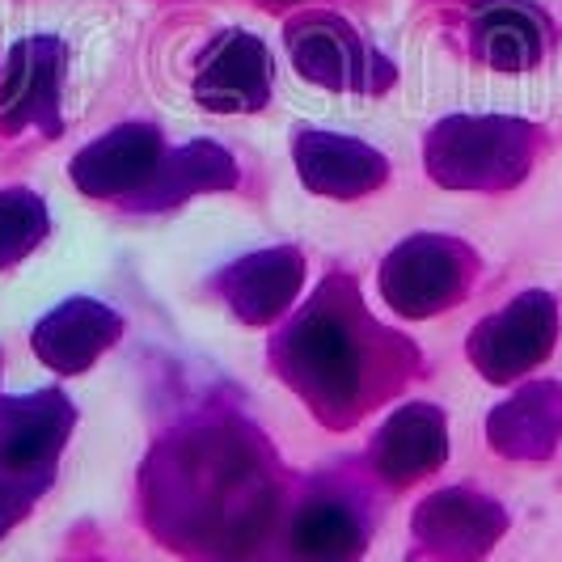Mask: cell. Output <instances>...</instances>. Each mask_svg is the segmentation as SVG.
Listing matches in <instances>:
<instances>
[{"instance_id":"obj_10","label":"cell","mask_w":562,"mask_h":562,"mask_svg":"<svg viewBox=\"0 0 562 562\" xmlns=\"http://www.w3.org/2000/svg\"><path fill=\"white\" fill-rule=\"evenodd\" d=\"M166 157L161 132L153 123H119L106 136H98L93 144H85L72 157V187L85 199H132L148 187V178L157 173Z\"/></svg>"},{"instance_id":"obj_14","label":"cell","mask_w":562,"mask_h":562,"mask_svg":"<svg viewBox=\"0 0 562 562\" xmlns=\"http://www.w3.org/2000/svg\"><path fill=\"white\" fill-rule=\"evenodd\" d=\"M123 338V317L93 296H68L34 326V356L59 376H81Z\"/></svg>"},{"instance_id":"obj_7","label":"cell","mask_w":562,"mask_h":562,"mask_svg":"<svg viewBox=\"0 0 562 562\" xmlns=\"http://www.w3.org/2000/svg\"><path fill=\"white\" fill-rule=\"evenodd\" d=\"M77 427V406L64 390L0 397V474L34 486L56 482L59 452Z\"/></svg>"},{"instance_id":"obj_18","label":"cell","mask_w":562,"mask_h":562,"mask_svg":"<svg viewBox=\"0 0 562 562\" xmlns=\"http://www.w3.org/2000/svg\"><path fill=\"white\" fill-rule=\"evenodd\" d=\"M368 550V525L360 507L335 491H317L296 507L288 525L292 562H360Z\"/></svg>"},{"instance_id":"obj_3","label":"cell","mask_w":562,"mask_h":562,"mask_svg":"<svg viewBox=\"0 0 562 562\" xmlns=\"http://www.w3.org/2000/svg\"><path fill=\"white\" fill-rule=\"evenodd\" d=\"M537 153V127L512 114H449L423 140L427 178L445 191H512Z\"/></svg>"},{"instance_id":"obj_15","label":"cell","mask_w":562,"mask_h":562,"mask_svg":"<svg viewBox=\"0 0 562 562\" xmlns=\"http://www.w3.org/2000/svg\"><path fill=\"white\" fill-rule=\"evenodd\" d=\"M376 479L390 486H415L449 461V419L436 402H406L381 423L372 452Z\"/></svg>"},{"instance_id":"obj_12","label":"cell","mask_w":562,"mask_h":562,"mask_svg":"<svg viewBox=\"0 0 562 562\" xmlns=\"http://www.w3.org/2000/svg\"><path fill=\"white\" fill-rule=\"evenodd\" d=\"M292 161L301 182L313 195L326 199H364L376 187H385L390 161L372 144L338 132H317V127H296L292 132Z\"/></svg>"},{"instance_id":"obj_13","label":"cell","mask_w":562,"mask_h":562,"mask_svg":"<svg viewBox=\"0 0 562 562\" xmlns=\"http://www.w3.org/2000/svg\"><path fill=\"white\" fill-rule=\"evenodd\" d=\"M301 283H305V254L296 246H271L228 262L212 288L246 326H271L292 310Z\"/></svg>"},{"instance_id":"obj_17","label":"cell","mask_w":562,"mask_h":562,"mask_svg":"<svg viewBox=\"0 0 562 562\" xmlns=\"http://www.w3.org/2000/svg\"><path fill=\"white\" fill-rule=\"evenodd\" d=\"M474 52L495 72H529L546 59L550 18L529 0H479L470 13Z\"/></svg>"},{"instance_id":"obj_8","label":"cell","mask_w":562,"mask_h":562,"mask_svg":"<svg viewBox=\"0 0 562 562\" xmlns=\"http://www.w3.org/2000/svg\"><path fill=\"white\" fill-rule=\"evenodd\" d=\"M411 533L431 559L482 562L507 533V507L470 486H449L415 507Z\"/></svg>"},{"instance_id":"obj_16","label":"cell","mask_w":562,"mask_h":562,"mask_svg":"<svg viewBox=\"0 0 562 562\" xmlns=\"http://www.w3.org/2000/svg\"><path fill=\"white\" fill-rule=\"evenodd\" d=\"M486 440L507 461H550L562 440V385L529 381L486 415Z\"/></svg>"},{"instance_id":"obj_20","label":"cell","mask_w":562,"mask_h":562,"mask_svg":"<svg viewBox=\"0 0 562 562\" xmlns=\"http://www.w3.org/2000/svg\"><path fill=\"white\" fill-rule=\"evenodd\" d=\"M47 228H52L47 203L34 191H26V187L0 191V271L18 267L30 250H38Z\"/></svg>"},{"instance_id":"obj_22","label":"cell","mask_w":562,"mask_h":562,"mask_svg":"<svg viewBox=\"0 0 562 562\" xmlns=\"http://www.w3.org/2000/svg\"><path fill=\"white\" fill-rule=\"evenodd\" d=\"M276 4H288V0H276Z\"/></svg>"},{"instance_id":"obj_9","label":"cell","mask_w":562,"mask_h":562,"mask_svg":"<svg viewBox=\"0 0 562 562\" xmlns=\"http://www.w3.org/2000/svg\"><path fill=\"white\" fill-rule=\"evenodd\" d=\"M68 68V47L56 34H30L9 47L4 85H0V123L9 132H43L59 136L64 114H59V85Z\"/></svg>"},{"instance_id":"obj_11","label":"cell","mask_w":562,"mask_h":562,"mask_svg":"<svg viewBox=\"0 0 562 562\" xmlns=\"http://www.w3.org/2000/svg\"><path fill=\"white\" fill-rule=\"evenodd\" d=\"M271 52L250 30H225L195 72V102L212 114H254L271 102Z\"/></svg>"},{"instance_id":"obj_5","label":"cell","mask_w":562,"mask_h":562,"mask_svg":"<svg viewBox=\"0 0 562 562\" xmlns=\"http://www.w3.org/2000/svg\"><path fill=\"white\" fill-rule=\"evenodd\" d=\"M559 342V301L541 288L520 292L499 313L482 317L470 330V364L479 368L491 385H512L529 376L554 356Z\"/></svg>"},{"instance_id":"obj_19","label":"cell","mask_w":562,"mask_h":562,"mask_svg":"<svg viewBox=\"0 0 562 562\" xmlns=\"http://www.w3.org/2000/svg\"><path fill=\"white\" fill-rule=\"evenodd\" d=\"M237 178H241L237 161L221 144L195 140L182 144V148H166L157 173L148 178V187L127 207H136V212H166V207H178V203H187L191 195H203V191H233Z\"/></svg>"},{"instance_id":"obj_6","label":"cell","mask_w":562,"mask_h":562,"mask_svg":"<svg viewBox=\"0 0 562 562\" xmlns=\"http://www.w3.org/2000/svg\"><path fill=\"white\" fill-rule=\"evenodd\" d=\"M288 56L301 77L335 93H385L394 85V64L376 56L364 34L335 13H301L288 22Z\"/></svg>"},{"instance_id":"obj_1","label":"cell","mask_w":562,"mask_h":562,"mask_svg":"<svg viewBox=\"0 0 562 562\" xmlns=\"http://www.w3.org/2000/svg\"><path fill=\"white\" fill-rule=\"evenodd\" d=\"M271 452L233 419L191 423L166 436L144 465V516L153 533L195 554H246L276 516Z\"/></svg>"},{"instance_id":"obj_21","label":"cell","mask_w":562,"mask_h":562,"mask_svg":"<svg viewBox=\"0 0 562 562\" xmlns=\"http://www.w3.org/2000/svg\"><path fill=\"white\" fill-rule=\"evenodd\" d=\"M43 499V486L34 482H18V479H4L0 474V537L9 533L18 520H26L30 507Z\"/></svg>"},{"instance_id":"obj_4","label":"cell","mask_w":562,"mask_h":562,"mask_svg":"<svg viewBox=\"0 0 562 562\" xmlns=\"http://www.w3.org/2000/svg\"><path fill=\"white\" fill-rule=\"evenodd\" d=\"M479 258L465 250L457 237L445 233H415L402 246L385 254L381 271H376V288L385 296V305L411 322L436 317V313L452 310L474 280Z\"/></svg>"},{"instance_id":"obj_2","label":"cell","mask_w":562,"mask_h":562,"mask_svg":"<svg viewBox=\"0 0 562 562\" xmlns=\"http://www.w3.org/2000/svg\"><path fill=\"white\" fill-rule=\"evenodd\" d=\"M402 360H415L411 347L360 310L347 276L322 283L271 342V364L283 385L326 427H351L360 419L381 394L376 376L402 372Z\"/></svg>"}]
</instances>
